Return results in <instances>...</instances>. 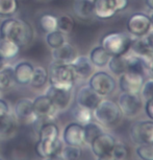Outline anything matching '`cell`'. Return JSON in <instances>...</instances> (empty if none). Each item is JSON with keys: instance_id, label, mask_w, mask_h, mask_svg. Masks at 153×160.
<instances>
[{"instance_id": "cell-3", "label": "cell", "mask_w": 153, "mask_h": 160, "mask_svg": "<svg viewBox=\"0 0 153 160\" xmlns=\"http://www.w3.org/2000/svg\"><path fill=\"white\" fill-rule=\"evenodd\" d=\"M133 39L127 32H107L101 38L100 45L110 57L124 56L130 51Z\"/></svg>"}, {"instance_id": "cell-19", "label": "cell", "mask_w": 153, "mask_h": 160, "mask_svg": "<svg viewBox=\"0 0 153 160\" xmlns=\"http://www.w3.org/2000/svg\"><path fill=\"white\" fill-rule=\"evenodd\" d=\"M63 148H64V142L61 139L54 141V142L42 141L40 139H38V141L35 144V154L42 159L48 158V157L54 156V155H61Z\"/></svg>"}, {"instance_id": "cell-38", "label": "cell", "mask_w": 153, "mask_h": 160, "mask_svg": "<svg viewBox=\"0 0 153 160\" xmlns=\"http://www.w3.org/2000/svg\"><path fill=\"white\" fill-rule=\"evenodd\" d=\"M141 96L143 99H149L153 98V78L146 80L141 90Z\"/></svg>"}, {"instance_id": "cell-37", "label": "cell", "mask_w": 153, "mask_h": 160, "mask_svg": "<svg viewBox=\"0 0 153 160\" xmlns=\"http://www.w3.org/2000/svg\"><path fill=\"white\" fill-rule=\"evenodd\" d=\"M112 153L117 160H125L128 156V149L124 143L116 142Z\"/></svg>"}, {"instance_id": "cell-21", "label": "cell", "mask_w": 153, "mask_h": 160, "mask_svg": "<svg viewBox=\"0 0 153 160\" xmlns=\"http://www.w3.org/2000/svg\"><path fill=\"white\" fill-rule=\"evenodd\" d=\"M72 10L79 19H91L94 17V0H74Z\"/></svg>"}, {"instance_id": "cell-27", "label": "cell", "mask_w": 153, "mask_h": 160, "mask_svg": "<svg viewBox=\"0 0 153 160\" xmlns=\"http://www.w3.org/2000/svg\"><path fill=\"white\" fill-rule=\"evenodd\" d=\"M48 83V69L44 66H35L32 73L30 85L35 89H41Z\"/></svg>"}, {"instance_id": "cell-41", "label": "cell", "mask_w": 153, "mask_h": 160, "mask_svg": "<svg viewBox=\"0 0 153 160\" xmlns=\"http://www.w3.org/2000/svg\"><path fill=\"white\" fill-rule=\"evenodd\" d=\"M8 113H11L10 105L7 104V102L5 99L0 98V117L7 115Z\"/></svg>"}, {"instance_id": "cell-13", "label": "cell", "mask_w": 153, "mask_h": 160, "mask_svg": "<svg viewBox=\"0 0 153 160\" xmlns=\"http://www.w3.org/2000/svg\"><path fill=\"white\" fill-rule=\"evenodd\" d=\"M63 142L67 146L82 147L85 142V132L83 126L80 123L73 122L68 123L63 131Z\"/></svg>"}, {"instance_id": "cell-7", "label": "cell", "mask_w": 153, "mask_h": 160, "mask_svg": "<svg viewBox=\"0 0 153 160\" xmlns=\"http://www.w3.org/2000/svg\"><path fill=\"white\" fill-rule=\"evenodd\" d=\"M127 32L133 38H143L152 31L150 16L145 13H134L126 23Z\"/></svg>"}, {"instance_id": "cell-33", "label": "cell", "mask_w": 153, "mask_h": 160, "mask_svg": "<svg viewBox=\"0 0 153 160\" xmlns=\"http://www.w3.org/2000/svg\"><path fill=\"white\" fill-rule=\"evenodd\" d=\"M45 40H46L48 47L51 48V50H52V49H55V48H58L59 46H62L65 42H67V38H66V35L64 32L56 29V31H53V32L46 34Z\"/></svg>"}, {"instance_id": "cell-32", "label": "cell", "mask_w": 153, "mask_h": 160, "mask_svg": "<svg viewBox=\"0 0 153 160\" xmlns=\"http://www.w3.org/2000/svg\"><path fill=\"white\" fill-rule=\"evenodd\" d=\"M83 132H85V142L90 146L92 141L104 131L102 129V126L99 125L97 122H91L83 125Z\"/></svg>"}, {"instance_id": "cell-12", "label": "cell", "mask_w": 153, "mask_h": 160, "mask_svg": "<svg viewBox=\"0 0 153 160\" xmlns=\"http://www.w3.org/2000/svg\"><path fill=\"white\" fill-rule=\"evenodd\" d=\"M14 115L18 122L25 123H34L39 120L34 111L32 99L28 98H22L16 102L14 106Z\"/></svg>"}, {"instance_id": "cell-14", "label": "cell", "mask_w": 153, "mask_h": 160, "mask_svg": "<svg viewBox=\"0 0 153 160\" xmlns=\"http://www.w3.org/2000/svg\"><path fill=\"white\" fill-rule=\"evenodd\" d=\"M45 94L52 101L58 111L66 110L72 102V91L56 88L52 85H49L45 91Z\"/></svg>"}, {"instance_id": "cell-48", "label": "cell", "mask_w": 153, "mask_h": 160, "mask_svg": "<svg viewBox=\"0 0 153 160\" xmlns=\"http://www.w3.org/2000/svg\"><path fill=\"white\" fill-rule=\"evenodd\" d=\"M0 160H3V159H1V158H0Z\"/></svg>"}, {"instance_id": "cell-15", "label": "cell", "mask_w": 153, "mask_h": 160, "mask_svg": "<svg viewBox=\"0 0 153 160\" xmlns=\"http://www.w3.org/2000/svg\"><path fill=\"white\" fill-rule=\"evenodd\" d=\"M116 142V138L112 134L106 132H102L100 135H98L92 141V143L90 146H91L93 154L96 157H100L104 155V154L112 152Z\"/></svg>"}, {"instance_id": "cell-30", "label": "cell", "mask_w": 153, "mask_h": 160, "mask_svg": "<svg viewBox=\"0 0 153 160\" xmlns=\"http://www.w3.org/2000/svg\"><path fill=\"white\" fill-rule=\"evenodd\" d=\"M39 25L44 32H51L58 29V17L53 14L45 13L39 18Z\"/></svg>"}, {"instance_id": "cell-24", "label": "cell", "mask_w": 153, "mask_h": 160, "mask_svg": "<svg viewBox=\"0 0 153 160\" xmlns=\"http://www.w3.org/2000/svg\"><path fill=\"white\" fill-rule=\"evenodd\" d=\"M18 120L14 114L8 113L7 115L0 117V137L1 139L8 138L16 132Z\"/></svg>"}, {"instance_id": "cell-26", "label": "cell", "mask_w": 153, "mask_h": 160, "mask_svg": "<svg viewBox=\"0 0 153 160\" xmlns=\"http://www.w3.org/2000/svg\"><path fill=\"white\" fill-rule=\"evenodd\" d=\"M71 114L75 122L80 123V125H82V126L88 122H93V118H94L92 110L82 107V106H79L77 104H75L73 107H72Z\"/></svg>"}, {"instance_id": "cell-46", "label": "cell", "mask_w": 153, "mask_h": 160, "mask_svg": "<svg viewBox=\"0 0 153 160\" xmlns=\"http://www.w3.org/2000/svg\"><path fill=\"white\" fill-rule=\"evenodd\" d=\"M7 64V60H5L3 57L0 55V69H2L3 67H5Z\"/></svg>"}, {"instance_id": "cell-28", "label": "cell", "mask_w": 153, "mask_h": 160, "mask_svg": "<svg viewBox=\"0 0 153 160\" xmlns=\"http://www.w3.org/2000/svg\"><path fill=\"white\" fill-rule=\"evenodd\" d=\"M110 73L116 77H119L122 73H124L127 70V66H126V59L124 56H115L110 57L109 62L107 64Z\"/></svg>"}, {"instance_id": "cell-11", "label": "cell", "mask_w": 153, "mask_h": 160, "mask_svg": "<svg viewBox=\"0 0 153 160\" xmlns=\"http://www.w3.org/2000/svg\"><path fill=\"white\" fill-rule=\"evenodd\" d=\"M32 106H34V111L39 119H52L59 111L52 101L45 94L38 95L35 99H32Z\"/></svg>"}, {"instance_id": "cell-35", "label": "cell", "mask_w": 153, "mask_h": 160, "mask_svg": "<svg viewBox=\"0 0 153 160\" xmlns=\"http://www.w3.org/2000/svg\"><path fill=\"white\" fill-rule=\"evenodd\" d=\"M62 157L65 160H79L82 155L81 147H75V146H66L63 148Z\"/></svg>"}, {"instance_id": "cell-4", "label": "cell", "mask_w": 153, "mask_h": 160, "mask_svg": "<svg viewBox=\"0 0 153 160\" xmlns=\"http://www.w3.org/2000/svg\"><path fill=\"white\" fill-rule=\"evenodd\" d=\"M93 116L99 125L110 127L121 119L122 112L119 106L112 99H101L97 107L93 110Z\"/></svg>"}, {"instance_id": "cell-36", "label": "cell", "mask_w": 153, "mask_h": 160, "mask_svg": "<svg viewBox=\"0 0 153 160\" xmlns=\"http://www.w3.org/2000/svg\"><path fill=\"white\" fill-rule=\"evenodd\" d=\"M136 154L141 160H153V143L137 144Z\"/></svg>"}, {"instance_id": "cell-5", "label": "cell", "mask_w": 153, "mask_h": 160, "mask_svg": "<svg viewBox=\"0 0 153 160\" xmlns=\"http://www.w3.org/2000/svg\"><path fill=\"white\" fill-rule=\"evenodd\" d=\"M88 85L101 98L112 95L117 89V81L115 77L107 71L99 70L94 72L89 78Z\"/></svg>"}, {"instance_id": "cell-17", "label": "cell", "mask_w": 153, "mask_h": 160, "mask_svg": "<svg viewBox=\"0 0 153 160\" xmlns=\"http://www.w3.org/2000/svg\"><path fill=\"white\" fill-rule=\"evenodd\" d=\"M78 56L77 50L73 45L69 42H65L62 46L51 50V59L52 61L61 64H71Z\"/></svg>"}, {"instance_id": "cell-20", "label": "cell", "mask_w": 153, "mask_h": 160, "mask_svg": "<svg viewBox=\"0 0 153 160\" xmlns=\"http://www.w3.org/2000/svg\"><path fill=\"white\" fill-rule=\"evenodd\" d=\"M70 65L73 68L76 78L89 80V78L94 73L95 67L88 56H77Z\"/></svg>"}, {"instance_id": "cell-45", "label": "cell", "mask_w": 153, "mask_h": 160, "mask_svg": "<svg viewBox=\"0 0 153 160\" xmlns=\"http://www.w3.org/2000/svg\"><path fill=\"white\" fill-rule=\"evenodd\" d=\"M145 4L150 11L153 12V0H145Z\"/></svg>"}, {"instance_id": "cell-39", "label": "cell", "mask_w": 153, "mask_h": 160, "mask_svg": "<svg viewBox=\"0 0 153 160\" xmlns=\"http://www.w3.org/2000/svg\"><path fill=\"white\" fill-rule=\"evenodd\" d=\"M142 41L149 57H152L153 56V31L150 32L149 34H147L145 37H143Z\"/></svg>"}, {"instance_id": "cell-34", "label": "cell", "mask_w": 153, "mask_h": 160, "mask_svg": "<svg viewBox=\"0 0 153 160\" xmlns=\"http://www.w3.org/2000/svg\"><path fill=\"white\" fill-rule=\"evenodd\" d=\"M74 25V19L70 15L64 14L58 17V29L59 32H64L65 35H69L70 32H72Z\"/></svg>"}, {"instance_id": "cell-16", "label": "cell", "mask_w": 153, "mask_h": 160, "mask_svg": "<svg viewBox=\"0 0 153 160\" xmlns=\"http://www.w3.org/2000/svg\"><path fill=\"white\" fill-rule=\"evenodd\" d=\"M101 99V96L98 95L89 85L81 86L76 93V104L92 111L97 107Z\"/></svg>"}, {"instance_id": "cell-44", "label": "cell", "mask_w": 153, "mask_h": 160, "mask_svg": "<svg viewBox=\"0 0 153 160\" xmlns=\"http://www.w3.org/2000/svg\"><path fill=\"white\" fill-rule=\"evenodd\" d=\"M44 160H65L62 157V155H54V156H51L48 157V158H45Z\"/></svg>"}, {"instance_id": "cell-25", "label": "cell", "mask_w": 153, "mask_h": 160, "mask_svg": "<svg viewBox=\"0 0 153 160\" xmlns=\"http://www.w3.org/2000/svg\"><path fill=\"white\" fill-rule=\"evenodd\" d=\"M20 50L21 47L19 45L0 36V55L3 57L7 61H10V60L16 58L19 55Z\"/></svg>"}, {"instance_id": "cell-23", "label": "cell", "mask_w": 153, "mask_h": 160, "mask_svg": "<svg viewBox=\"0 0 153 160\" xmlns=\"http://www.w3.org/2000/svg\"><path fill=\"white\" fill-rule=\"evenodd\" d=\"M39 139L42 141L54 142L59 139V128L54 122H46L39 130Z\"/></svg>"}, {"instance_id": "cell-10", "label": "cell", "mask_w": 153, "mask_h": 160, "mask_svg": "<svg viewBox=\"0 0 153 160\" xmlns=\"http://www.w3.org/2000/svg\"><path fill=\"white\" fill-rule=\"evenodd\" d=\"M131 140L137 144L153 143V120H137L130 127Z\"/></svg>"}, {"instance_id": "cell-43", "label": "cell", "mask_w": 153, "mask_h": 160, "mask_svg": "<svg viewBox=\"0 0 153 160\" xmlns=\"http://www.w3.org/2000/svg\"><path fill=\"white\" fill-rule=\"evenodd\" d=\"M97 160H117L115 158V156L113 155L112 152L107 153V154H104V155H102L100 157H97Z\"/></svg>"}, {"instance_id": "cell-2", "label": "cell", "mask_w": 153, "mask_h": 160, "mask_svg": "<svg viewBox=\"0 0 153 160\" xmlns=\"http://www.w3.org/2000/svg\"><path fill=\"white\" fill-rule=\"evenodd\" d=\"M48 82L56 88L73 91L76 75L70 64H61L52 61L48 67Z\"/></svg>"}, {"instance_id": "cell-1", "label": "cell", "mask_w": 153, "mask_h": 160, "mask_svg": "<svg viewBox=\"0 0 153 160\" xmlns=\"http://www.w3.org/2000/svg\"><path fill=\"white\" fill-rule=\"evenodd\" d=\"M0 36L13 41L22 48L28 46L35 38L31 24L20 18H5L0 24Z\"/></svg>"}, {"instance_id": "cell-8", "label": "cell", "mask_w": 153, "mask_h": 160, "mask_svg": "<svg viewBox=\"0 0 153 160\" xmlns=\"http://www.w3.org/2000/svg\"><path fill=\"white\" fill-rule=\"evenodd\" d=\"M146 81V77L144 74L137 73V72L126 71L118 77L117 85L121 92L132 93V94H141V90Z\"/></svg>"}, {"instance_id": "cell-42", "label": "cell", "mask_w": 153, "mask_h": 160, "mask_svg": "<svg viewBox=\"0 0 153 160\" xmlns=\"http://www.w3.org/2000/svg\"><path fill=\"white\" fill-rule=\"evenodd\" d=\"M147 75L153 78V56L150 57L148 61V66H147Z\"/></svg>"}, {"instance_id": "cell-18", "label": "cell", "mask_w": 153, "mask_h": 160, "mask_svg": "<svg viewBox=\"0 0 153 160\" xmlns=\"http://www.w3.org/2000/svg\"><path fill=\"white\" fill-rule=\"evenodd\" d=\"M35 66L29 61H20L14 66L15 83L20 86H27L30 83Z\"/></svg>"}, {"instance_id": "cell-6", "label": "cell", "mask_w": 153, "mask_h": 160, "mask_svg": "<svg viewBox=\"0 0 153 160\" xmlns=\"http://www.w3.org/2000/svg\"><path fill=\"white\" fill-rule=\"evenodd\" d=\"M129 2L130 0H94V17L99 20H109L125 11Z\"/></svg>"}, {"instance_id": "cell-9", "label": "cell", "mask_w": 153, "mask_h": 160, "mask_svg": "<svg viewBox=\"0 0 153 160\" xmlns=\"http://www.w3.org/2000/svg\"><path fill=\"white\" fill-rule=\"evenodd\" d=\"M118 106L122 112V115L127 117H134L141 112L144 102L141 94L121 92L118 98Z\"/></svg>"}, {"instance_id": "cell-47", "label": "cell", "mask_w": 153, "mask_h": 160, "mask_svg": "<svg viewBox=\"0 0 153 160\" xmlns=\"http://www.w3.org/2000/svg\"><path fill=\"white\" fill-rule=\"evenodd\" d=\"M150 16V19H151V26H152V31H153V13L151 15H149Z\"/></svg>"}, {"instance_id": "cell-22", "label": "cell", "mask_w": 153, "mask_h": 160, "mask_svg": "<svg viewBox=\"0 0 153 160\" xmlns=\"http://www.w3.org/2000/svg\"><path fill=\"white\" fill-rule=\"evenodd\" d=\"M89 59L96 68H105L109 62L110 56L101 45L93 47L89 53Z\"/></svg>"}, {"instance_id": "cell-31", "label": "cell", "mask_w": 153, "mask_h": 160, "mask_svg": "<svg viewBox=\"0 0 153 160\" xmlns=\"http://www.w3.org/2000/svg\"><path fill=\"white\" fill-rule=\"evenodd\" d=\"M15 82L14 78V67L7 65L0 69V92L10 89Z\"/></svg>"}, {"instance_id": "cell-40", "label": "cell", "mask_w": 153, "mask_h": 160, "mask_svg": "<svg viewBox=\"0 0 153 160\" xmlns=\"http://www.w3.org/2000/svg\"><path fill=\"white\" fill-rule=\"evenodd\" d=\"M144 111H145V114L147 117L150 120H153V98L146 99L145 102H144Z\"/></svg>"}, {"instance_id": "cell-29", "label": "cell", "mask_w": 153, "mask_h": 160, "mask_svg": "<svg viewBox=\"0 0 153 160\" xmlns=\"http://www.w3.org/2000/svg\"><path fill=\"white\" fill-rule=\"evenodd\" d=\"M19 11V0H0V18L15 17Z\"/></svg>"}]
</instances>
